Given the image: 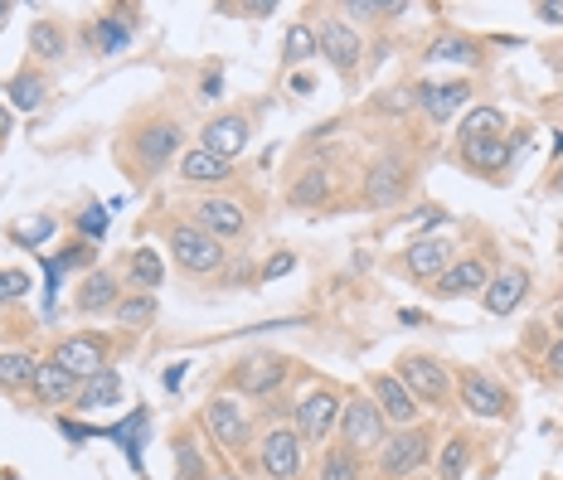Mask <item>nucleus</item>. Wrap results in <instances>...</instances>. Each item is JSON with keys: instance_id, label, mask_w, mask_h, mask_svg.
<instances>
[{"instance_id": "nucleus-1", "label": "nucleus", "mask_w": 563, "mask_h": 480, "mask_svg": "<svg viewBox=\"0 0 563 480\" xmlns=\"http://www.w3.org/2000/svg\"><path fill=\"white\" fill-rule=\"evenodd\" d=\"M166 248L175 257V267H180V272H190V277H214V272H224V263H229L224 243L209 238L199 224H170Z\"/></svg>"}, {"instance_id": "nucleus-2", "label": "nucleus", "mask_w": 563, "mask_h": 480, "mask_svg": "<svg viewBox=\"0 0 563 480\" xmlns=\"http://www.w3.org/2000/svg\"><path fill=\"white\" fill-rule=\"evenodd\" d=\"M340 447H350V451H379L384 447V437H389V423H384V413H379V403H374L369 393H350L345 398V408H340Z\"/></svg>"}, {"instance_id": "nucleus-3", "label": "nucleus", "mask_w": 563, "mask_h": 480, "mask_svg": "<svg viewBox=\"0 0 563 480\" xmlns=\"http://www.w3.org/2000/svg\"><path fill=\"white\" fill-rule=\"evenodd\" d=\"M432 432L428 427H398L379 447V480H413L432 461Z\"/></svg>"}, {"instance_id": "nucleus-4", "label": "nucleus", "mask_w": 563, "mask_h": 480, "mask_svg": "<svg viewBox=\"0 0 563 480\" xmlns=\"http://www.w3.org/2000/svg\"><path fill=\"white\" fill-rule=\"evenodd\" d=\"M398 383L413 393L418 408L448 413V403H452V373L442 369L432 355H404V359H398Z\"/></svg>"}, {"instance_id": "nucleus-5", "label": "nucleus", "mask_w": 563, "mask_h": 480, "mask_svg": "<svg viewBox=\"0 0 563 480\" xmlns=\"http://www.w3.org/2000/svg\"><path fill=\"white\" fill-rule=\"evenodd\" d=\"M301 466H307V442L297 437V427L273 423L257 437V471L267 480H301Z\"/></svg>"}, {"instance_id": "nucleus-6", "label": "nucleus", "mask_w": 563, "mask_h": 480, "mask_svg": "<svg viewBox=\"0 0 563 480\" xmlns=\"http://www.w3.org/2000/svg\"><path fill=\"white\" fill-rule=\"evenodd\" d=\"M340 408H345V398H340L331 383L311 389L297 408H291V417H297V437L307 442V447H325L340 427Z\"/></svg>"}, {"instance_id": "nucleus-7", "label": "nucleus", "mask_w": 563, "mask_h": 480, "mask_svg": "<svg viewBox=\"0 0 563 480\" xmlns=\"http://www.w3.org/2000/svg\"><path fill=\"white\" fill-rule=\"evenodd\" d=\"M205 423H209V432H214V442L224 451L243 456L253 447V413L243 408V398H233V393L209 398V403H205Z\"/></svg>"}, {"instance_id": "nucleus-8", "label": "nucleus", "mask_w": 563, "mask_h": 480, "mask_svg": "<svg viewBox=\"0 0 563 480\" xmlns=\"http://www.w3.org/2000/svg\"><path fill=\"white\" fill-rule=\"evenodd\" d=\"M126 146H132V156L141 160V170H146V175L166 170L170 160L180 156V122H170V116H156V122L136 126Z\"/></svg>"}, {"instance_id": "nucleus-9", "label": "nucleus", "mask_w": 563, "mask_h": 480, "mask_svg": "<svg viewBox=\"0 0 563 480\" xmlns=\"http://www.w3.org/2000/svg\"><path fill=\"white\" fill-rule=\"evenodd\" d=\"M287 379H291V365L282 355H253V359H243V365H233L229 389L243 398H273Z\"/></svg>"}, {"instance_id": "nucleus-10", "label": "nucleus", "mask_w": 563, "mask_h": 480, "mask_svg": "<svg viewBox=\"0 0 563 480\" xmlns=\"http://www.w3.org/2000/svg\"><path fill=\"white\" fill-rule=\"evenodd\" d=\"M360 190H365L369 209H394L408 190V160L404 156H379L365 170V185H360Z\"/></svg>"}, {"instance_id": "nucleus-11", "label": "nucleus", "mask_w": 563, "mask_h": 480, "mask_svg": "<svg viewBox=\"0 0 563 480\" xmlns=\"http://www.w3.org/2000/svg\"><path fill=\"white\" fill-rule=\"evenodd\" d=\"M54 365L68 369L74 379H92L98 369H108V339L102 335H68L54 345Z\"/></svg>"}, {"instance_id": "nucleus-12", "label": "nucleus", "mask_w": 563, "mask_h": 480, "mask_svg": "<svg viewBox=\"0 0 563 480\" xmlns=\"http://www.w3.org/2000/svg\"><path fill=\"white\" fill-rule=\"evenodd\" d=\"M456 393H462V408L476 417H510V393L500 389L490 373L481 369H466L462 379H456Z\"/></svg>"}, {"instance_id": "nucleus-13", "label": "nucleus", "mask_w": 563, "mask_h": 480, "mask_svg": "<svg viewBox=\"0 0 563 480\" xmlns=\"http://www.w3.org/2000/svg\"><path fill=\"white\" fill-rule=\"evenodd\" d=\"M249 136H253V126H249V116L243 112H219V116H209L205 122V132H199V146L205 150H214V156H243L249 150Z\"/></svg>"}, {"instance_id": "nucleus-14", "label": "nucleus", "mask_w": 563, "mask_h": 480, "mask_svg": "<svg viewBox=\"0 0 563 480\" xmlns=\"http://www.w3.org/2000/svg\"><path fill=\"white\" fill-rule=\"evenodd\" d=\"M369 398L379 403V413H384V423H389V427H418L422 408L413 403V393L398 383V373H374V379H369Z\"/></svg>"}, {"instance_id": "nucleus-15", "label": "nucleus", "mask_w": 563, "mask_h": 480, "mask_svg": "<svg viewBox=\"0 0 563 480\" xmlns=\"http://www.w3.org/2000/svg\"><path fill=\"white\" fill-rule=\"evenodd\" d=\"M321 58H331L335 74H355L360 58H365V44H360V30L350 20H325L321 25Z\"/></svg>"}, {"instance_id": "nucleus-16", "label": "nucleus", "mask_w": 563, "mask_h": 480, "mask_svg": "<svg viewBox=\"0 0 563 480\" xmlns=\"http://www.w3.org/2000/svg\"><path fill=\"white\" fill-rule=\"evenodd\" d=\"M486 282H490V263H486V257H456V263L432 287H438L442 301H462V297H481Z\"/></svg>"}, {"instance_id": "nucleus-17", "label": "nucleus", "mask_w": 563, "mask_h": 480, "mask_svg": "<svg viewBox=\"0 0 563 480\" xmlns=\"http://www.w3.org/2000/svg\"><path fill=\"white\" fill-rule=\"evenodd\" d=\"M525 297H530V272L525 267H500L481 291V306L490 315H515V306H525Z\"/></svg>"}, {"instance_id": "nucleus-18", "label": "nucleus", "mask_w": 563, "mask_h": 480, "mask_svg": "<svg viewBox=\"0 0 563 480\" xmlns=\"http://www.w3.org/2000/svg\"><path fill=\"white\" fill-rule=\"evenodd\" d=\"M448 267H452V243L448 238H413L404 248V272L413 277V282H438Z\"/></svg>"}, {"instance_id": "nucleus-19", "label": "nucleus", "mask_w": 563, "mask_h": 480, "mask_svg": "<svg viewBox=\"0 0 563 480\" xmlns=\"http://www.w3.org/2000/svg\"><path fill=\"white\" fill-rule=\"evenodd\" d=\"M74 301L84 315H108V311H117V301H122V277L108 272V267H88Z\"/></svg>"}, {"instance_id": "nucleus-20", "label": "nucleus", "mask_w": 563, "mask_h": 480, "mask_svg": "<svg viewBox=\"0 0 563 480\" xmlns=\"http://www.w3.org/2000/svg\"><path fill=\"white\" fill-rule=\"evenodd\" d=\"M195 224L209 233V238H243L249 233V214H243V204H233V199H205V204L195 209Z\"/></svg>"}, {"instance_id": "nucleus-21", "label": "nucleus", "mask_w": 563, "mask_h": 480, "mask_svg": "<svg viewBox=\"0 0 563 480\" xmlns=\"http://www.w3.org/2000/svg\"><path fill=\"white\" fill-rule=\"evenodd\" d=\"M78 383H84V379H74V373H68V369H58L54 359H49V365H40V369H34L30 393L40 398L44 408H64V403H74V398H78Z\"/></svg>"}, {"instance_id": "nucleus-22", "label": "nucleus", "mask_w": 563, "mask_h": 480, "mask_svg": "<svg viewBox=\"0 0 563 480\" xmlns=\"http://www.w3.org/2000/svg\"><path fill=\"white\" fill-rule=\"evenodd\" d=\"M112 403H122V373H117L112 365L78 383V398H74L78 413H92V408H112Z\"/></svg>"}, {"instance_id": "nucleus-23", "label": "nucleus", "mask_w": 563, "mask_h": 480, "mask_svg": "<svg viewBox=\"0 0 563 480\" xmlns=\"http://www.w3.org/2000/svg\"><path fill=\"white\" fill-rule=\"evenodd\" d=\"M229 175H233V160L214 156V150H205V146H195V150L180 156V180L185 185H219V180H229Z\"/></svg>"}, {"instance_id": "nucleus-24", "label": "nucleus", "mask_w": 563, "mask_h": 480, "mask_svg": "<svg viewBox=\"0 0 563 480\" xmlns=\"http://www.w3.org/2000/svg\"><path fill=\"white\" fill-rule=\"evenodd\" d=\"M520 146H510L506 136L500 142H462V166H472L476 175H500L510 166V156Z\"/></svg>"}, {"instance_id": "nucleus-25", "label": "nucleus", "mask_w": 563, "mask_h": 480, "mask_svg": "<svg viewBox=\"0 0 563 480\" xmlns=\"http://www.w3.org/2000/svg\"><path fill=\"white\" fill-rule=\"evenodd\" d=\"M472 98V88L466 83H422L418 88V108L432 116V122H448V116L462 108V102Z\"/></svg>"}, {"instance_id": "nucleus-26", "label": "nucleus", "mask_w": 563, "mask_h": 480, "mask_svg": "<svg viewBox=\"0 0 563 480\" xmlns=\"http://www.w3.org/2000/svg\"><path fill=\"white\" fill-rule=\"evenodd\" d=\"M161 282H166V263L156 248H136L126 257V287L132 291H156Z\"/></svg>"}, {"instance_id": "nucleus-27", "label": "nucleus", "mask_w": 563, "mask_h": 480, "mask_svg": "<svg viewBox=\"0 0 563 480\" xmlns=\"http://www.w3.org/2000/svg\"><path fill=\"white\" fill-rule=\"evenodd\" d=\"M331 194H335V175L321 170V166L301 170L297 185H291V204H301V209H321Z\"/></svg>"}, {"instance_id": "nucleus-28", "label": "nucleus", "mask_w": 563, "mask_h": 480, "mask_svg": "<svg viewBox=\"0 0 563 480\" xmlns=\"http://www.w3.org/2000/svg\"><path fill=\"white\" fill-rule=\"evenodd\" d=\"M44 98H49V78H44L40 68H20V74L10 78V108L34 112V108H44Z\"/></svg>"}, {"instance_id": "nucleus-29", "label": "nucleus", "mask_w": 563, "mask_h": 480, "mask_svg": "<svg viewBox=\"0 0 563 480\" xmlns=\"http://www.w3.org/2000/svg\"><path fill=\"white\" fill-rule=\"evenodd\" d=\"M316 480H365V456L335 442V447L321 451V471H316Z\"/></svg>"}, {"instance_id": "nucleus-30", "label": "nucleus", "mask_w": 563, "mask_h": 480, "mask_svg": "<svg viewBox=\"0 0 563 480\" xmlns=\"http://www.w3.org/2000/svg\"><path fill=\"white\" fill-rule=\"evenodd\" d=\"M506 136V112L500 108H472L462 116V142H500Z\"/></svg>"}, {"instance_id": "nucleus-31", "label": "nucleus", "mask_w": 563, "mask_h": 480, "mask_svg": "<svg viewBox=\"0 0 563 480\" xmlns=\"http://www.w3.org/2000/svg\"><path fill=\"white\" fill-rule=\"evenodd\" d=\"M156 311H161L156 291H126V297L117 301V321H122L126 331H146V325L156 321Z\"/></svg>"}, {"instance_id": "nucleus-32", "label": "nucleus", "mask_w": 563, "mask_h": 480, "mask_svg": "<svg viewBox=\"0 0 563 480\" xmlns=\"http://www.w3.org/2000/svg\"><path fill=\"white\" fill-rule=\"evenodd\" d=\"M466 466H472V437L466 432H452L438 447V480H462Z\"/></svg>"}, {"instance_id": "nucleus-33", "label": "nucleus", "mask_w": 563, "mask_h": 480, "mask_svg": "<svg viewBox=\"0 0 563 480\" xmlns=\"http://www.w3.org/2000/svg\"><path fill=\"white\" fill-rule=\"evenodd\" d=\"M170 451H175V476H180V480H209V476H214V471H209V461L199 456L190 432H175Z\"/></svg>"}, {"instance_id": "nucleus-34", "label": "nucleus", "mask_w": 563, "mask_h": 480, "mask_svg": "<svg viewBox=\"0 0 563 480\" xmlns=\"http://www.w3.org/2000/svg\"><path fill=\"white\" fill-rule=\"evenodd\" d=\"M428 58H448V64H476V58H481V44L472 40V34L448 30V34H438V40L428 44Z\"/></svg>"}, {"instance_id": "nucleus-35", "label": "nucleus", "mask_w": 563, "mask_h": 480, "mask_svg": "<svg viewBox=\"0 0 563 480\" xmlns=\"http://www.w3.org/2000/svg\"><path fill=\"white\" fill-rule=\"evenodd\" d=\"M34 359L25 355V349H5V355H0V389L5 393H20V389H30L34 383Z\"/></svg>"}, {"instance_id": "nucleus-36", "label": "nucleus", "mask_w": 563, "mask_h": 480, "mask_svg": "<svg viewBox=\"0 0 563 480\" xmlns=\"http://www.w3.org/2000/svg\"><path fill=\"white\" fill-rule=\"evenodd\" d=\"M30 49H34V58L58 64V58H68V40H64V30H58L54 20H34L30 25Z\"/></svg>"}, {"instance_id": "nucleus-37", "label": "nucleus", "mask_w": 563, "mask_h": 480, "mask_svg": "<svg viewBox=\"0 0 563 480\" xmlns=\"http://www.w3.org/2000/svg\"><path fill=\"white\" fill-rule=\"evenodd\" d=\"M321 54V40H316V30L307 20H291L287 40H282V64H301V58H316Z\"/></svg>"}, {"instance_id": "nucleus-38", "label": "nucleus", "mask_w": 563, "mask_h": 480, "mask_svg": "<svg viewBox=\"0 0 563 480\" xmlns=\"http://www.w3.org/2000/svg\"><path fill=\"white\" fill-rule=\"evenodd\" d=\"M404 0H350V5H340V15L345 20H389V15H404Z\"/></svg>"}, {"instance_id": "nucleus-39", "label": "nucleus", "mask_w": 563, "mask_h": 480, "mask_svg": "<svg viewBox=\"0 0 563 480\" xmlns=\"http://www.w3.org/2000/svg\"><path fill=\"white\" fill-rule=\"evenodd\" d=\"M98 34H102V49H122V44L132 40V20L112 15V20H102V25H98Z\"/></svg>"}, {"instance_id": "nucleus-40", "label": "nucleus", "mask_w": 563, "mask_h": 480, "mask_svg": "<svg viewBox=\"0 0 563 480\" xmlns=\"http://www.w3.org/2000/svg\"><path fill=\"white\" fill-rule=\"evenodd\" d=\"M30 291V272H0V306H5V301H20Z\"/></svg>"}, {"instance_id": "nucleus-41", "label": "nucleus", "mask_w": 563, "mask_h": 480, "mask_svg": "<svg viewBox=\"0 0 563 480\" xmlns=\"http://www.w3.org/2000/svg\"><path fill=\"white\" fill-rule=\"evenodd\" d=\"M78 228H84L88 238H102V228H108V219H102V209H88V214H78Z\"/></svg>"}, {"instance_id": "nucleus-42", "label": "nucleus", "mask_w": 563, "mask_h": 480, "mask_svg": "<svg viewBox=\"0 0 563 480\" xmlns=\"http://www.w3.org/2000/svg\"><path fill=\"white\" fill-rule=\"evenodd\" d=\"M534 15L544 20V25H563V0H539Z\"/></svg>"}, {"instance_id": "nucleus-43", "label": "nucleus", "mask_w": 563, "mask_h": 480, "mask_svg": "<svg viewBox=\"0 0 563 480\" xmlns=\"http://www.w3.org/2000/svg\"><path fill=\"white\" fill-rule=\"evenodd\" d=\"M544 369L554 373V379H563V335L554 339V345H549V355H544Z\"/></svg>"}, {"instance_id": "nucleus-44", "label": "nucleus", "mask_w": 563, "mask_h": 480, "mask_svg": "<svg viewBox=\"0 0 563 480\" xmlns=\"http://www.w3.org/2000/svg\"><path fill=\"white\" fill-rule=\"evenodd\" d=\"M291 267H297V257H291V253H282V257H273V263H267V272H263V277H287Z\"/></svg>"}, {"instance_id": "nucleus-45", "label": "nucleus", "mask_w": 563, "mask_h": 480, "mask_svg": "<svg viewBox=\"0 0 563 480\" xmlns=\"http://www.w3.org/2000/svg\"><path fill=\"white\" fill-rule=\"evenodd\" d=\"M243 15H249V20H267V15H277V5H273V0H253V5H243Z\"/></svg>"}, {"instance_id": "nucleus-46", "label": "nucleus", "mask_w": 563, "mask_h": 480, "mask_svg": "<svg viewBox=\"0 0 563 480\" xmlns=\"http://www.w3.org/2000/svg\"><path fill=\"white\" fill-rule=\"evenodd\" d=\"M10 126H15V116H10V108H0V142L10 136Z\"/></svg>"}, {"instance_id": "nucleus-47", "label": "nucleus", "mask_w": 563, "mask_h": 480, "mask_svg": "<svg viewBox=\"0 0 563 480\" xmlns=\"http://www.w3.org/2000/svg\"><path fill=\"white\" fill-rule=\"evenodd\" d=\"M10 15V5H5V0H0V20H5Z\"/></svg>"}, {"instance_id": "nucleus-48", "label": "nucleus", "mask_w": 563, "mask_h": 480, "mask_svg": "<svg viewBox=\"0 0 563 480\" xmlns=\"http://www.w3.org/2000/svg\"><path fill=\"white\" fill-rule=\"evenodd\" d=\"M413 480H438V476H413Z\"/></svg>"}]
</instances>
